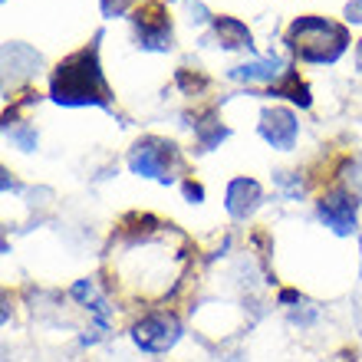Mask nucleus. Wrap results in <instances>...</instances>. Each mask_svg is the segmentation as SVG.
<instances>
[{"instance_id":"obj_17","label":"nucleus","mask_w":362,"mask_h":362,"mask_svg":"<svg viewBox=\"0 0 362 362\" xmlns=\"http://www.w3.org/2000/svg\"><path fill=\"white\" fill-rule=\"evenodd\" d=\"M181 188H185V198H188V201H201V198H204V188H201V185H194L191 178L185 181Z\"/></svg>"},{"instance_id":"obj_15","label":"nucleus","mask_w":362,"mask_h":362,"mask_svg":"<svg viewBox=\"0 0 362 362\" xmlns=\"http://www.w3.org/2000/svg\"><path fill=\"white\" fill-rule=\"evenodd\" d=\"M346 178H349V188H353V194H362V162H359V165H353Z\"/></svg>"},{"instance_id":"obj_7","label":"nucleus","mask_w":362,"mask_h":362,"mask_svg":"<svg viewBox=\"0 0 362 362\" xmlns=\"http://www.w3.org/2000/svg\"><path fill=\"white\" fill-rule=\"evenodd\" d=\"M296 115L284 105H274V109H264L260 115V135L267 139L274 148H293L296 145Z\"/></svg>"},{"instance_id":"obj_14","label":"nucleus","mask_w":362,"mask_h":362,"mask_svg":"<svg viewBox=\"0 0 362 362\" xmlns=\"http://www.w3.org/2000/svg\"><path fill=\"white\" fill-rule=\"evenodd\" d=\"M178 86L185 89V93H191V95H194V93H198V89H204V86H208V79H204V76H194V79H191V73H188V69H178Z\"/></svg>"},{"instance_id":"obj_8","label":"nucleus","mask_w":362,"mask_h":362,"mask_svg":"<svg viewBox=\"0 0 362 362\" xmlns=\"http://www.w3.org/2000/svg\"><path fill=\"white\" fill-rule=\"evenodd\" d=\"M260 204V185L254 178H234L228 185V211L230 218L244 221Z\"/></svg>"},{"instance_id":"obj_10","label":"nucleus","mask_w":362,"mask_h":362,"mask_svg":"<svg viewBox=\"0 0 362 362\" xmlns=\"http://www.w3.org/2000/svg\"><path fill=\"white\" fill-rule=\"evenodd\" d=\"M284 73H286V66H284V59L280 57H267V59H257V63H247V66L230 69V76L234 79H247V83L260 79V83H267V86H274Z\"/></svg>"},{"instance_id":"obj_9","label":"nucleus","mask_w":362,"mask_h":362,"mask_svg":"<svg viewBox=\"0 0 362 362\" xmlns=\"http://www.w3.org/2000/svg\"><path fill=\"white\" fill-rule=\"evenodd\" d=\"M214 30V40H218L224 49H244V47H254V37H250V30L240 23L238 17H214L211 23Z\"/></svg>"},{"instance_id":"obj_1","label":"nucleus","mask_w":362,"mask_h":362,"mask_svg":"<svg viewBox=\"0 0 362 362\" xmlns=\"http://www.w3.org/2000/svg\"><path fill=\"white\" fill-rule=\"evenodd\" d=\"M49 95L53 103L69 105V109L112 103V89L99 66V37L76 53H69L66 59H59L57 69L49 73Z\"/></svg>"},{"instance_id":"obj_6","label":"nucleus","mask_w":362,"mask_h":362,"mask_svg":"<svg viewBox=\"0 0 362 362\" xmlns=\"http://www.w3.org/2000/svg\"><path fill=\"white\" fill-rule=\"evenodd\" d=\"M356 211H359L356 194H349V191H343V188L326 191L323 198H320V218H323L326 228H333L336 234H353Z\"/></svg>"},{"instance_id":"obj_18","label":"nucleus","mask_w":362,"mask_h":362,"mask_svg":"<svg viewBox=\"0 0 362 362\" xmlns=\"http://www.w3.org/2000/svg\"><path fill=\"white\" fill-rule=\"evenodd\" d=\"M346 17L356 20V23H362V0H353V4L346 7Z\"/></svg>"},{"instance_id":"obj_11","label":"nucleus","mask_w":362,"mask_h":362,"mask_svg":"<svg viewBox=\"0 0 362 362\" xmlns=\"http://www.w3.org/2000/svg\"><path fill=\"white\" fill-rule=\"evenodd\" d=\"M267 95H286V99H290V103H296L300 109H310V105H313L310 86L300 79V73H296V69H286L284 76H280L274 86L267 89Z\"/></svg>"},{"instance_id":"obj_3","label":"nucleus","mask_w":362,"mask_h":362,"mask_svg":"<svg viewBox=\"0 0 362 362\" xmlns=\"http://www.w3.org/2000/svg\"><path fill=\"white\" fill-rule=\"evenodd\" d=\"M132 27H135V40L142 49H155V53H165L172 49L175 33H172V13L165 10L162 0H145L132 10Z\"/></svg>"},{"instance_id":"obj_2","label":"nucleus","mask_w":362,"mask_h":362,"mask_svg":"<svg viewBox=\"0 0 362 362\" xmlns=\"http://www.w3.org/2000/svg\"><path fill=\"white\" fill-rule=\"evenodd\" d=\"M286 47L303 63H336L349 49V30L326 17H296L286 27Z\"/></svg>"},{"instance_id":"obj_12","label":"nucleus","mask_w":362,"mask_h":362,"mask_svg":"<svg viewBox=\"0 0 362 362\" xmlns=\"http://www.w3.org/2000/svg\"><path fill=\"white\" fill-rule=\"evenodd\" d=\"M191 125H194V132H198L201 148H214L218 142H224V139H228V129L221 125V119H218V112H214V109H208L204 115H198Z\"/></svg>"},{"instance_id":"obj_4","label":"nucleus","mask_w":362,"mask_h":362,"mask_svg":"<svg viewBox=\"0 0 362 362\" xmlns=\"http://www.w3.org/2000/svg\"><path fill=\"white\" fill-rule=\"evenodd\" d=\"M181 165V155L175 148V142L168 139H142V142L132 148L129 155V168L135 175H145V178H158V181H172V172Z\"/></svg>"},{"instance_id":"obj_13","label":"nucleus","mask_w":362,"mask_h":362,"mask_svg":"<svg viewBox=\"0 0 362 362\" xmlns=\"http://www.w3.org/2000/svg\"><path fill=\"white\" fill-rule=\"evenodd\" d=\"M99 7H103L105 17H122V13L135 10L139 4H135V0H99Z\"/></svg>"},{"instance_id":"obj_19","label":"nucleus","mask_w":362,"mask_h":362,"mask_svg":"<svg viewBox=\"0 0 362 362\" xmlns=\"http://www.w3.org/2000/svg\"><path fill=\"white\" fill-rule=\"evenodd\" d=\"M356 59H359V69H362V43H359V49H356Z\"/></svg>"},{"instance_id":"obj_16","label":"nucleus","mask_w":362,"mask_h":362,"mask_svg":"<svg viewBox=\"0 0 362 362\" xmlns=\"http://www.w3.org/2000/svg\"><path fill=\"white\" fill-rule=\"evenodd\" d=\"M73 296H76V300H93V280H79V284L73 286Z\"/></svg>"},{"instance_id":"obj_5","label":"nucleus","mask_w":362,"mask_h":362,"mask_svg":"<svg viewBox=\"0 0 362 362\" xmlns=\"http://www.w3.org/2000/svg\"><path fill=\"white\" fill-rule=\"evenodd\" d=\"M181 323L175 313H148L132 326V339L145 353H165L178 343Z\"/></svg>"}]
</instances>
